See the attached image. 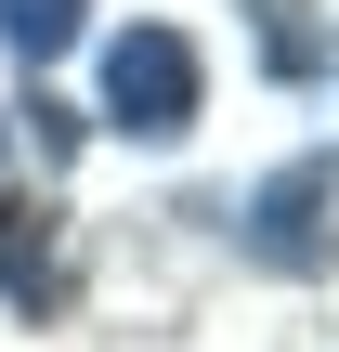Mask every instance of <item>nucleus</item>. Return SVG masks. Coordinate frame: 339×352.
Instances as JSON below:
<instances>
[{"mask_svg":"<svg viewBox=\"0 0 339 352\" xmlns=\"http://www.w3.org/2000/svg\"><path fill=\"white\" fill-rule=\"evenodd\" d=\"M196 104H209V65H196L183 26H118V39H105V118H118L131 144H183Z\"/></svg>","mask_w":339,"mask_h":352,"instance_id":"nucleus-1","label":"nucleus"},{"mask_svg":"<svg viewBox=\"0 0 339 352\" xmlns=\"http://www.w3.org/2000/svg\"><path fill=\"white\" fill-rule=\"evenodd\" d=\"M327 209H339V157H300V170H274L235 222H248V248H261L274 274H314V261H327Z\"/></svg>","mask_w":339,"mask_h":352,"instance_id":"nucleus-2","label":"nucleus"},{"mask_svg":"<svg viewBox=\"0 0 339 352\" xmlns=\"http://www.w3.org/2000/svg\"><path fill=\"white\" fill-rule=\"evenodd\" d=\"M261 52H274L287 78H314V65H327V26H314V0H261Z\"/></svg>","mask_w":339,"mask_h":352,"instance_id":"nucleus-3","label":"nucleus"},{"mask_svg":"<svg viewBox=\"0 0 339 352\" xmlns=\"http://www.w3.org/2000/svg\"><path fill=\"white\" fill-rule=\"evenodd\" d=\"M0 39H13L26 65H52V52L78 39V0H0Z\"/></svg>","mask_w":339,"mask_h":352,"instance_id":"nucleus-4","label":"nucleus"}]
</instances>
